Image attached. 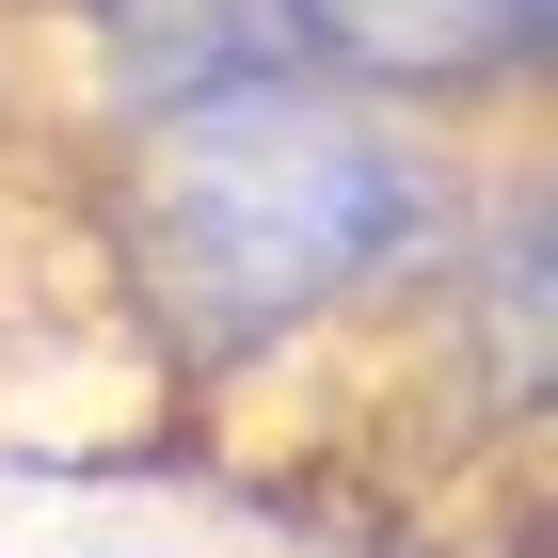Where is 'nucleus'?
I'll list each match as a JSON object with an SVG mask.
<instances>
[{
	"label": "nucleus",
	"instance_id": "obj_1",
	"mask_svg": "<svg viewBox=\"0 0 558 558\" xmlns=\"http://www.w3.org/2000/svg\"><path fill=\"white\" fill-rule=\"evenodd\" d=\"M463 192H478V144L415 129L384 96H336L303 64L175 96V112L96 129V175H81L96 319L144 336L160 384L240 399L303 351L384 336L430 240L463 223Z\"/></svg>",
	"mask_w": 558,
	"mask_h": 558
},
{
	"label": "nucleus",
	"instance_id": "obj_2",
	"mask_svg": "<svg viewBox=\"0 0 558 558\" xmlns=\"http://www.w3.org/2000/svg\"><path fill=\"white\" fill-rule=\"evenodd\" d=\"M288 48H303V81L384 96L447 144H511L543 129L558 0H288Z\"/></svg>",
	"mask_w": 558,
	"mask_h": 558
},
{
	"label": "nucleus",
	"instance_id": "obj_3",
	"mask_svg": "<svg viewBox=\"0 0 558 558\" xmlns=\"http://www.w3.org/2000/svg\"><path fill=\"white\" fill-rule=\"evenodd\" d=\"M48 33H64V81H81L96 129L303 64V48H288V0H48Z\"/></svg>",
	"mask_w": 558,
	"mask_h": 558
}]
</instances>
